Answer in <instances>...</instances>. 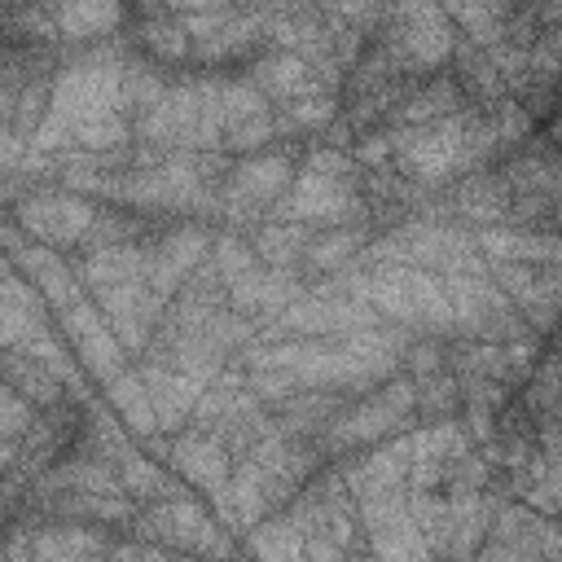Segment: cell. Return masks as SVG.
<instances>
[{
  "label": "cell",
  "instance_id": "6da1fadb",
  "mask_svg": "<svg viewBox=\"0 0 562 562\" xmlns=\"http://www.w3.org/2000/svg\"><path fill=\"white\" fill-rule=\"evenodd\" d=\"M395 158L400 167L422 180V184H439L452 171H461V145H465V119H439V123H422V127H400L395 136Z\"/></svg>",
  "mask_w": 562,
  "mask_h": 562
},
{
  "label": "cell",
  "instance_id": "7a4b0ae2",
  "mask_svg": "<svg viewBox=\"0 0 562 562\" xmlns=\"http://www.w3.org/2000/svg\"><path fill=\"white\" fill-rule=\"evenodd\" d=\"M391 35L382 40L404 70H426L452 57V22L443 9H391Z\"/></svg>",
  "mask_w": 562,
  "mask_h": 562
},
{
  "label": "cell",
  "instance_id": "3957f363",
  "mask_svg": "<svg viewBox=\"0 0 562 562\" xmlns=\"http://www.w3.org/2000/svg\"><path fill=\"white\" fill-rule=\"evenodd\" d=\"M413 400H417L413 382H391L386 391H378L373 400H364L356 413H347L342 422H334V443L347 448V443H364V439L386 435L413 408Z\"/></svg>",
  "mask_w": 562,
  "mask_h": 562
},
{
  "label": "cell",
  "instance_id": "277c9868",
  "mask_svg": "<svg viewBox=\"0 0 562 562\" xmlns=\"http://www.w3.org/2000/svg\"><path fill=\"white\" fill-rule=\"evenodd\" d=\"M255 88H259L263 97L281 101V105L303 101V97H312V92H329L325 79H321V70H316L303 53H272V57H263V61L255 66Z\"/></svg>",
  "mask_w": 562,
  "mask_h": 562
},
{
  "label": "cell",
  "instance_id": "5b68a950",
  "mask_svg": "<svg viewBox=\"0 0 562 562\" xmlns=\"http://www.w3.org/2000/svg\"><path fill=\"white\" fill-rule=\"evenodd\" d=\"M479 246L496 263H531V268H562V233H518V228H483Z\"/></svg>",
  "mask_w": 562,
  "mask_h": 562
},
{
  "label": "cell",
  "instance_id": "8992f818",
  "mask_svg": "<svg viewBox=\"0 0 562 562\" xmlns=\"http://www.w3.org/2000/svg\"><path fill=\"white\" fill-rule=\"evenodd\" d=\"M347 211H360L356 193L347 189V180H334V176H316V171H303L294 180V193H290V220H342Z\"/></svg>",
  "mask_w": 562,
  "mask_h": 562
},
{
  "label": "cell",
  "instance_id": "52a82bcc",
  "mask_svg": "<svg viewBox=\"0 0 562 562\" xmlns=\"http://www.w3.org/2000/svg\"><path fill=\"white\" fill-rule=\"evenodd\" d=\"M26 228L48 237V241H70V237H83L92 224H97V211L70 193H44L35 198L26 211H22Z\"/></svg>",
  "mask_w": 562,
  "mask_h": 562
},
{
  "label": "cell",
  "instance_id": "ba28073f",
  "mask_svg": "<svg viewBox=\"0 0 562 562\" xmlns=\"http://www.w3.org/2000/svg\"><path fill=\"white\" fill-rule=\"evenodd\" d=\"M66 329H70V338H75V347L83 351V360L92 364V373H101V378H114V369H119V338L105 329V316H97V307H88V303H70L66 307Z\"/></svg>",
  "mask_w": 562,
  "mask_h": 562
},
{
  "label": "cell",
  "instance_id": "9c48e42d",
  "mask_svg": "<svg viewBox=\"0 0 562 562\" xmlns=\"http://www.w3.org/2000/svg\"><path fill=\"white\" fill-rule=\"evenodd\" d=\"M290 180V162L281 154H263V158H246L233 180H228V202L233 206H255V202H272Z\"/></svg>",
  "mask_w": 562,
  "mask_h": 562
},
{
  "label": "cell",
  "instance_id": "30bf717a",
  "mask_svg": "<svg viewBox=\"0 0 562 562\" xmlns=\"http://www.w3.org/2000/svg\"><path fill=\"white\" fill-rule=\"evenodd\" d=\"M145 386H149V400H154V413H158V426L171 430L198 400H202V382L180 373V369H149L145 373Z\"/></svg>",
  "mask_w": 562,
  "mask_h": 562
},
{
  "label": "cell",
  "instance_id": "8fae6325",
  "mask_svg": "<svg viewBox=\"0 0 562 562\" xmlns=\"http://www.w3.org/2000/svg\"><path fill=\"white\" fill-rule=\"evenodd\" d=\"M457 206L479 220V224H492V220H505L509 206H514V189L505 176H470L461 189H457Z\"/></svg>",
  "mask_w": 562,
  "mask_h": 562
},
{
  "label": "cell",
  "instance_id": "7c38bea8",
  "mask_svg": "<svg viewBox=\"0 0 562 562\" xmlns=\"http://www.w3.org/2000/svg\"><path fill=\"white\" fill-rule=\"evenodd\" d=\"M171 457H176V465H180L193 483H202V487H211V492H220L224 479H228V457H224L220 439H176Z\"/></svg>",
  "mask_w": 562,
  "mask_h": 562
},
{
  "label": "cell",
  "instance_id": "4fadbf2b",
  "mask_svg": "<svg viewBox=\"0 0 562 562\" xmlns=\"http://www.w3.org/2000/svg\"><path fill=\"white\" fill-rule=\"evenodd\" d=\"M448 13V22H461L465 26V35L474 40V48H496L501 40H505V22L518 13V9H509V4H457V9H443Z\"/></svg>",
  "mask_w": 562,
  "mask_h": 562
},
{
  "label": "cell",
  "instance_id": "5bb4252c",
  "mask_svg": "<svg viewBox=\"0 0 562 562\" xmlns=\"http://www.w3.org/2000/svg\"><path fill=\"white\" fill-rule=\"evenodd\" d=\"M452 114H457V83H452V79H435V83H426L422 92L404 97V105H400L404 127L439 123V119H452Z\"/></svg>",
  "mask_w": 562,
  "mask_h": 562
},
{
  "label": "cell",
  "instance_id": "9a60e30c",
  "mask_svg": "<svg viewBox=\"0 0 562 562\" xmlns=\"http://www.w3.org/2000/svg\"><path fill=\"white\" fill-rule=\"evenodd\" d=\"M250 549L259 553V562H303L307 558V540H303V527L294 518L259 527L250 536Z\"/></svg>",
  "mask_w": 562,
  "mask_h": 562
},
{
  "label": "cell",
  "instance_id": "2e32d148",
  "mask_svg": "<svg viewBox=\"0 0 562 562\" xmlns=\"http://www.w3.org/2000/svg\"><path fill=\"white\" fill-rule=\"evenodd\" d=\"M57 31L70 40H88V35H105L110 26H119L123 9L119 4H57Z\"/></svg>",
  "mask_w": 562,
  "mask_h": 562
},
{
  "label": "cell",
  "instance_id": "e0dca14e",
  "mask_svg": "<svg viewBox=\"0 0 562 562\" xmlns=\"http://www.w3.org/2000/svg\"><path fill=\"white\" fill-rule=\"evenodd\" d=\"M140 44L158 57H180L189 48V31L171 9H149V22H140Z\"/></svg>",
  "mask_w": 562,
  "mask_h": 562
},
{
  "label": "cell",
  "instance_id": "ac0fdd59",
  "mask_svg": "<svg viewBox=\"0 0 562 562\" xmlns=\"http://www.w3.org/2000/svg\"><path fill=\"white\" fill-rule=\"evenodd\" d=\"M110 400L119 404V413L136 426V430H154L158 426V413H154V400H149V386L140 378H110Z\"/></svg>",
  "mask_w": 562,
  "mask_h": 562
},
{
  "label": "cell",
  "instance_id": "d6986e66",
  "mask_svg": "<svg viewBox=\"0 0 562 562\" xmlns=\"http://www.w3.org/2000/svg\"><path fill=\"white\" fill-rule=\"evenodd\" d=\"M356 250H360V233H356V228H329V233H321V237L307 246V263H312V268H338V263H347Z\"/></svg>",
  "mask_w": 562,
  "mask_h": 562
},
{
  "label": "cell",
  "instance_id": "ffe728a7",
  "mask_svg": "<svg viewBox=\"0 0 562 562\" xmlns=\"http://www.w3.org/2000/svg\"><path fill=\"white\" fill-rule=\"evenodd\" d=\"M334 119V92H312L277 114V127H325Z\"/></svg>",
  "mask_w": 562,
  "mask_h": 562
},
{
  "label": "cell",
  "instance_id": "44dd1931",
  "mask_svg": "<svg viewBox=\"0 0 562 562\" xmlns=\"http://www.w3.org/2000/svg\"><path fill=\"white\" fill-rule=\"evenodd\" d=\"M75 140L83 149H119L127 140V123L119 119V110H105V114H92L88 123H79Z\"/></svg>",
  "mask_w": 562,
  "mask_h": 562
},
{
  "label": "cell",
  "instance_id": "7402d4cb",
  "mask_svg": "<svg viewBox=\"0 0 562 562\" xmlns=\"http://www.w3.org/2000/svg\"><path fill=\"white\" fill-rule=\"evenodd\" d=\"M303 241H307V233H303V228H290V224H268V228L255 237V246H259V255H263L268 263H285Z\"/></svg>",
  "mask_w": 562,
  "mask_h": 562
},
{
  "label": "cell",
  "instance_id": "603a6c76",
  "mask_svg": "<svg viewBox=\"0 0 562 562\" xmlns=\"http://www.w3.org/2000/svg\"><path fill=\"white\" fill-rule=\"evenodd\" d=\"M119 483H123L127 492H140V496L162 492V474H158L154 465L136 461V457H123V465H119Z\"/></svg>",
  "mask_w": 562,
  "mask_h": 562
},
{
  "label": "cell",
  "instance_id": "cb8c5ba5",
  "mask_svg": "<svg viewBox=\"0 0 562 562\" xmlns=\"http://www.w3.org/2000/svg\"><path fill=\"white\" fill-rule=\"evenodd\" d=\"M307 171L342 180V176H351V158H347V154H338V149H316V154H312V162H307Z\"/></svg>",
  "mask_w": 562,
  "mask_h": 562
},
{
  "label": "cell",
  "instance_id": "d4e9b609",
  "mask_svg": "<svg viewBox=\"0 0 562 562\" xmlns=\"http://www.w3.org/2000/svg\"><path fill=\"white\" fill-rule=\"evenodd\" d=\"M386 154H395V140H391V136H364V140L356 145V158H360V162H382Z\"/></svg>",
  "mask_w": 562,
  "mask_h": 562
},
{
  "label": "cell",
  "instance_id": "484cf974",
  "mask_svg": "<svg viewBox=\"0 0 562 562\" xmlns=\"http://www.w3.org/2000/svg\"><path fill=\"white\" fill-rule=\"evenodd\" d=\"M558 514H562V496H558Z\"/></svg>",
  "mask_w": 562,
  "mask_h": 562
}]
</instances>
